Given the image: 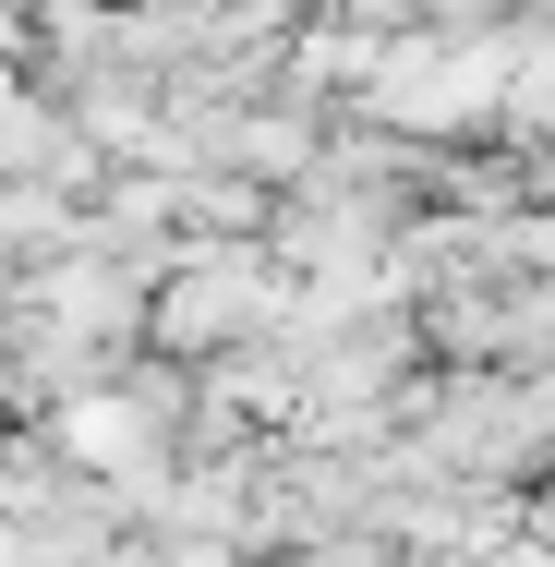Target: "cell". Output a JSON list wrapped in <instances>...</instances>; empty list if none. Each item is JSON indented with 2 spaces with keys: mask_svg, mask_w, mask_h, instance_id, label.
<instances>
[{
  "mask_svg": "<svg viewBox=\"0 0 555 567\" xmlns=\"http://www.w3.org/2000/svg\"><path fill=\"white\" fill-rule=\"evenodd\" d=\"M290 567H411V556H387L374 532H350V544H302V556H290Z\"/></svg>",
  "mask_w": 555,
  "mask_h": 567,
  "instance_id": "obj_1",
  "label": "cell"
}]
</instances>
